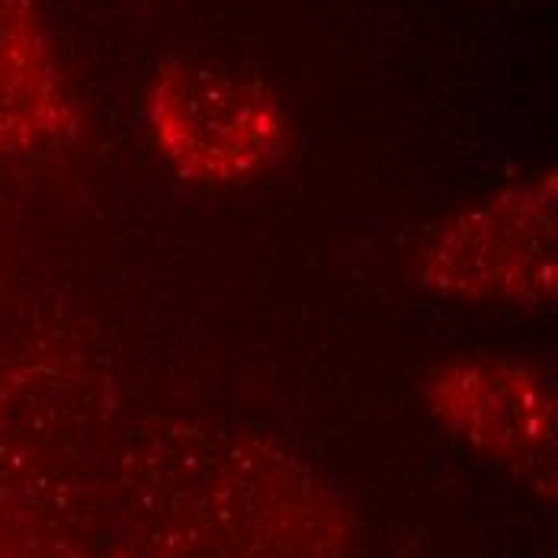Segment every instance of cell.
<instances>
[{
  "instance_id": "3957f363",
  "label": "cell",
  "mask_w": 558,
  "mask_h": 558,
  "mask_svg": "<svg viewBox=\"0 0 558 558\" xmlns=\"http://www.w3.org/2000/svg\"><path fill=\"white\" fill-rule=\"evenodd\" d=\"M81 107L43 0H0V161L68 148Z\"/></svg>"
},
{
  "instance_id": "6da1fadb",
  "label": "cell",
  "mask_w": 558,
  "mask_h": 558,
  "mask_svg": "<svg viewBox=\"0 0 558 558\" xmlns=\"http://www.w3.org/2000/svg\"><path fill=\"white\" fill-rule=\"evenodd\" d=\"M145 129L170 173L206 190L254 183L292 151V119L277 94L203 58H168L151 74Z\"/></svg>"
},
{
  "instance_id": "277c9868",
  "label": "cell",
  "mask_w": 558,
  "mask_h": 558,
  "mask_svg": "<svg viewBox=\"0 0 558 558\" xmlns=\"http://www.w3.org/2000/svg\"><path fill=\"white\" fill-rule=\"evenodd\" d=\"M440 414L495 449L546 447L553 434V386L543 366L520 360H456L430 379Z\"/></svg>"
},
{
  "instance_id": "7a4b0ae2",
  "label": "cell",
  "mask_w": 558,
  "mask_h": 558,
  "mask_svg": "<svg viewBox=\"0 0 558 558\" xmlns=\"http://www.w3.org/2000/svg\"><path fill=\"white\" fill-rule=\"evenodd\" d=\"M417 279L452 302L549 305L556 299V170L530 173L440 225L421 247Z\"/></svg>"
}]
</instances>
